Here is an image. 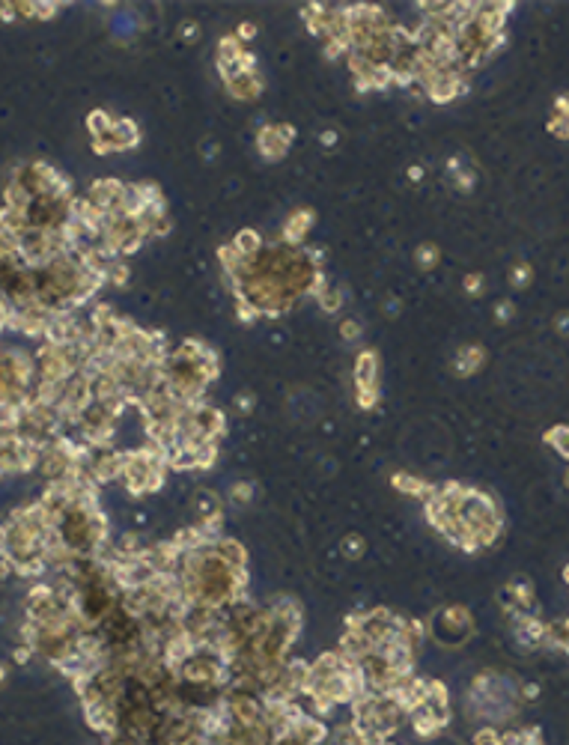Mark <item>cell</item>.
<instances>
[{"mask_svg": "<svg viewBox=\"0 0 569 745\" xmlns=\"http://www.w3.org/2000/svg\"><path fill=\"white\" fill-rule=\"evenodd\" d=\"M218 373H221L218 355L212 346H206L203 340H182L179 346H173L167 361L161 364L164 382L170 385V391L188 405L203 400L206 387L218 379Z\"/></svg>", "mask_w": 569, "mask_h": 745, "instance_id": "obj_1", "label": "cell"}, {"mask_svg": "<svg viewBox=\"0 0 569 745\" xmlns=\"http://www.w3.org/2000/svg\"><path fill=\"white\" fill-rule=\"evenodd\" d=\"M355 400L364 412L376 409L378 403V352L364 349L355 358Z\"/></svg>", "mask_w": 569, "mask_h": 745, "instance_id": "obj_2", "label": "cell"}, {"mask_svg": "<svg viewBox=\"0 0 569 745\" xmlns=\"http://www.w3.org/2000/svg\"><path fill=\"white\" fill-rule=\"evenodd\" d=\"M295 141V128L286 123H268L256 132V152L265 161H281Z\"/></svg>", "mask_w": 569, "mask_h": 745, "instance_id": "obj_3", "label": "cell"}, {"mask_svg": "<svg viewBox=\"0 0 569 745\" xmlns=\"http://www.w3.org/2000/svg\"><path fill=\"white\" fill-rule=\"evenodd\" d=\"M137 143H141V128H137L134 119H114L111 132L105 137H98V141H93L96 152H102V155L114 152V149H134Z\"/></svg>", "mask_w": 569, "mask_h": 745, "instance_id": "obj_4", "label": "cell"}, {"mask_svg": "<svg viewBox=\"0 0 569 745\" xmlns=\"http://www.w3.org/2000/svg\"><path fill=\"white\" fill-rule=\"evenodd\" d=\"M224 87H227V93L236 98V102H256L259 96H263V75H259V69H247V72H236V75H229L224 78Z\"/></svg>", "mask_w": 569, "mask_h": 745, "instance_id": "obj_5", "label": "cell"}, {"mask_svg": "<svg viewBox=\"0 0 569 745\" xmlns=\"http://www.w3.org/2000/svg\"><path fill=\"white\" fill-rule=\"evenodd\" d=\"M313 224H316L313 209H295V212H289V218L283 221V242L292 247H304Z\"/></svg>", "mask_w": 569, "mask_h": 745, "instance_id": "obj_6", "label": "cell"}, {"mask_svg": "<svg viewBox=\"0 0 569 745\" xmlns=\"http://www.w3.org/2000/svg\"><path fill=\"white\" fill-rule=\"evenodd\" d=\"M483 364H486V349L483 346H477V343H468L453 358V373L462 376V379H468V376H474Z\"/></svg>", "mask_w": 569, "mask_h": 745, "instance_id": "obj_7", "label": "cell"}, {"mask_svg": "<svg viewBox=\"0 0 569 745\" xmlns=\"http://www.w3.org/2000/svg\"><path fill=\"white\" fill-rule=\"evenodd\" d=\"M394 489H399V492H405V495H412V498H417V501H429L435 495V486L432 483H426V480H421V477H412V474H403V471H396L394 477Z\"/></svg>", "mask_w": 569, "mask_h": 745, "instance_id": "obj_8", "label": "cell"}, {"mask_svg": "<svg viewBox=\"0 0 569 745\" xmlns=\"http://www.w3.org/2000/svg\"><path fill=\"white\" fill-rule=\"evenodd\" d=\"M289 730H292L304 745H319V742L328 737L325 724H322V721H316V719H310V715H301V719H298Z\"/></svg>", "mask_w": 569, "mask_h": 745, "instance_id": "obj_9", "label": "cell"}, {"mask_svg": "<svg viewBox=\"0 0 569 745\" xmlns=\"http://www.w3.org/2000/svg\"><path fill=\"white\" fill-rule=\"evenodd\" d=\"M212 549L221 554V558H224L229 566H238V570H245V566H247V552H245V545H238L236 540H229V536H218V540L212 543Z\"/></svg>", "mask_w": 569, "mask_h": 745, "instance_id": "obj_10", "label": "cell"}, {"mask_svg": "<svg viewBox=\"0 0 569 745\" xmlns=\"http://www.w3.org/2000/svg\"><path fill=\"white\" fill-rule=\"evenodd\" d=\"M548 132L561 141H569V96H557L554 114L548 119Z\"/></svg>", "mask_w": 569, "mask_h": 745, "instance_id": "obj_11", "label": "cell"}, {"mask_svg": "<svg viewBox=\"0 0 569 745\" xmlns=\"http://www.w3.org/2000/svg\"><path fill=\"white\" fill-rule=\"evenodd\" d=\"M229 245H233V251H236L238 256H242V260H251V256H256V254H259V247H263L265 242H263V238H259V233H256V230H238V233H236V238H233V242H229Z\"/></svg>", "mask_w": 569, "mask_h": 745, "instance_id": "obj_12", "label": "cell"}, {"mask_svg": "<svg viewBox=\"0 0 569 745\" xmlns=\"http://www.w3.org/2000/svg\"><path fill=\"white\" fill-rule=\"evenodd\" d=\"M438 263H441V251H438V245L423 242V245L414 247V265L421 268V272H432V268H438Z\"/></svg>", "mask_w": 569, "mask_h": 745, "instance_id": "obj_13", "label": "cell"}, {"mask_svg": "<svg viewBox=\"0 0 569 745\" xmlns=\"http://www.w3.org/2000/svg\"><path fill=\"white\" fill-rule=\"evenodd\" d=\"M343 301H346V295H343V290H337V286H331L328 283L322 292L316 295V304H319V310L322 313H328V316H334V313H340V307H343Z\"/></svg>", "mask_w": 569, "mask_h": 745, "instance_id": "obj_14", "label": "cell"}, {"mask_svg": "<svg viewBox=\"0 0 569 745\" xmlns=\"http://www.w3.org/2000/svg\"><path fill=\"white\" fill-rule=\"evenodd\" d=\"M111 125H114V119L107 116L105 111H93V114L87 116V128H89V134H93V141L105 137L107 132H111Z\"/></svg>", "mask_w": 569, "mask_h": 745, "instance_id": "obj_15", "label": "cell"}, {"mask_svg": "<svg viewBox=\"0 0 569 745\" xmlns=\"http://www.w3.org/2000/svg\"><path fill=\"white\" fill-rule=\"evenodd\" d=\"M545 441L552 444L563 459H569V426H552V430L545 432Z\"/></svg>", "mask_w": 569, "mask_h": 745, "instance_id": "obj_16", "label": "cell"}, {"mask_svg": "<svg viewBox=\"0 0 569 745\" xmlns=\"http://www.w3.org/2000/svg\"><path fill=\"white\" fill-rule=\"evenodd\" d=\"M531 281H534V268L527 263H516L510 268V286L513 290H525V286H531Z\"/></svg>", "mask_w": 569, "mask_h": 745, "instance_id": "obj_17", "label": "cell"}, {"mask_svg": "<svg viewBox=\"0 0 569 745\" xmlns=\"http://www.w3.org/2000/svg\"><path fill=\"white\" fill-rule=\"evenodd\" d=\"M462 290H465V295L480 298L483 290H486V277H483V274H477V272H468V274L462 277Z\"/></svg>", "mask_w": 569, "mask_h": 745, "instance_id": "obj_18", "label": "cell"}, {"mask_svg": "<svg viewBox=\"0 0 569 745\" xmlns=\"http://www.w3.org/2000/svg\"><path fill=\"white\" fill-rule=\"evenodd\" d=\"M474 185H477V173L471 170V167H462V170H456V173H453V188H456V191L468 194Z\"/></svg>", "mask_w": 569, "mask_h": 745, "instance_id": "obj_19", "label": "cell"}, {"mask_svg": "<svg viewBox=\"0 0 569 745\" xmlns=\"http://www.w3.org/2000/svg\"><path fill=\"white\" fill-rule=\"evenodd\" d=\"M251 498H254V483H247V480L236 483L233 489H229V501L233 504H251Z\"/></svg>", "mask_w": 569, "mask_h": 745, "instance_id": "obj_20", "label": "cell"}, {"mask_svg": "<svg viewBox=\"0 0 569 745\" xmlns=\"http://www.w3.org/2000/svg\"><path fill=\"white\" fill-rule=\"evenodd\" d=\"M364 549H367V543H364L358 534H349V536H346V543H343V554H346V558H352V561H355V558H361Z\"/></svg>", "mask_w": 569, "mask_h": 745, "instance_id": "obj_21", "label": "cell"}, {"mask_svg": "<svg viewBox=\"0 0 569 745\" xmlns=\"http://www.w3.org/2000/svg\"><path fill=\"white\" fill-rule=\"evenodd\" d=\"M254 405H256V396L251 391H242V394H236L233 396V409L236 412H242V414H251L254 412Z\"/></svg>", "mask_w": 569, "mask_h": 745, "instance_id": "obj_22", "label": "cell"}, {"mask_svg": "<svg viewBox=\"0 0 569 745\" xmlns=\"http://www.w3.org/2000/svg\"><path fill=\"white\" fill-rule=\"evenodd\" d=\"M513 313H516V304L513 301H498L495 304V322L498 325H507L513 319Z\"/></svg>", "mask_w": 569, "mask_h": 745, "instance_id": "obj_23", "label": "cell"}, {"mask_svg": "<svg viewBox=\"0 0 569 745\" xmlns=\"http://www.w3.org/2000/svg\"><path fill=\"white\" fill-rule=\"evenodd\" d=\"M236 316H238V322H242V325H254L259 319V313L254 310L251 304H245V301H236Z\"/></svg>", "mask_w": 569, "mask_h": 745, "instance_id": "obj_24", "label": "cell"}, {"mask_svg": "<svg viewBox=\"0 0 569 745\" xmlns=\"http://www.w3.org/2000/svg\"><path fill=\"white\" fill-rule=\"evenodd\" d=\"M340 337H343V340H349V343L358 340V337H361V322H358V319H343L340 322Z\"/></svg>", "mask_w": 569, "mask_h": 745, "instance_id": "obj_25", "label": "cell"}, {"mask_svg": "<svg viewBox=\"0 0 569 745\" xmlns=\"http://www.w3.org/2000/svg\"><path fill=\"white\" fill-rule=\"evenodd\" d=\"M179 39H182V42H197L200 39V24L197 21H182L179 24Z\"/></svg>", "mask_w": 569, "mask_h": 745, "instance_id": "obj_26", "label": "cell"}, {"mask_svg": "<svg viewBox=\"0 0 569 745\" xmlns=\"http://www.w3.org/2000/svg\"><path fill=\"white\" fill-rule=\"evenodd\" d=\"M254 36H256V24H254V21L238 24V30H236V39H238V42H247V39H254Z\"/></svg>", "mask_w": 569, "mask_h": 745, "instance_id": "obj_27", "label": "cell"}, {"mask_svg": "<svg viewBox=\"0 0 569 745\" xmlns=\"http://www.w3.org/2000/svg\"><path fill=\"white\" fill-rule=\"evenodd\" d=\"M474 745H501V737H498L495 730H480L477 733V739H474Z\"/></svg>", "mask_w": 569, "mask_h": 745, "instance_id": "obj_28", "label": "cell"}, {"mask_svg": "<svg viewBox=\"0 0 569 745\" xmlns=\"http://www.w3.org/2000/svg\"><path fill=\"white\" fill-rule=\"evenodd\" d=\"M554 331L561 334V337H569V313L566 310L554 316Z\"/></svg>", "mask_w": 569, "mask_h": 745, "instance_id": "obj_29", "label": "cell"}, {"mask_svg": "<svg viewBox=\"0 0 569 745\" xmlns=\"http://www.w3.org/2000/svg\"><path fill=\"white\" fill-rule=\"evenodd\" d=\"M57 12V3H33V15L36 18H51Z\"/></svg>", "mask_w": 569, "mask_h": 745, "instance_id": "obj_30", "label": "cell"}, {"mask_svg": "<svg viewBox=\"0 0 569 745\" xmlns=\"http://www.w3.org/2000/svg\"><path fill=\"white\" fill-rule=\"evenodd\" d=\"M408 179H412V182H421V179H423V167L421 164H412V167H408Z\"/></svg>", "mask_w": 569, "mask_h": 745, "instance_id": "obj_31", "label": "cell"}, {"mask_svg": "<svg viewBox=\"0 0 569 745\" xmlns=\"http://www.w3.org/2000/svg\"><path fill=\"white\" fill-rule=\"evenodd\" d=\"M337 141H340V134L331 132V128H328V132H322V143H325V146H334Z\"/></svg>", "mask_w": 569, "mask_h": 745, "instance_id": "obj_32", "label": "cell"}, {"mask_svg": "<svg viewBox=\"0 0 569 745\" xmlns=\"http://www.w3.org/2000/svg\"><path fill=\"white\" fill-rule=\"evenodd\" d=\"M563 581L569 584V563H566V570H563Z\"/></svg>", "mask_w": 569, "mask_h": 745, "instance_id": "obj_33", "label": "cell"}, {"mask_svg": "<svg viewBox=\"0 0 569 745\" xmlns=\"http://www.w3.org/2000/svg\"><path fill=\"white\" fill-rule=\"evenodd\" d=\"M566 489H569V471H566Z\"/></svg>", "mask_w": 569, "mask_h": 745, "instance_id": "obj_34", "label": "cell"}, {"mask_svg": "<svg viewBox=\"0 0 569 745\" xmlns=\"http://www.w3.org/2000/svg\"><path fill=\"white\" fill-rule=\"evenodd\" d=\"M376 745H391V742H376Z\"/></svg>", "mask_w": 569, "mask_h": 745, "instance_id": "obj_35", "label": "cell"}, {"mask_svg": "<svg viewBox=\"0 0 569 745\" xmlns=\"http://www.w3.org/2000/svg\"><path fill=\"white\" fill-rule=\"evenodd\" d=\"M0 680H3V668H0Z\"/></svg>", "mask_w": 569, "mask_h": 745, "instance_id": "obj_36", "label": "cell"}]
</instances>
